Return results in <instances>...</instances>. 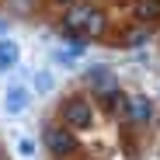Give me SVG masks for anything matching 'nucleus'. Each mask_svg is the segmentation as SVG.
I'll return each instance as SVG.
<instances>
[{
	"instance_id": "nucleus-5",
	"label": "nucleus",
	"mask_w": 160,
	"mask_h": 160,
	"mask_svg": "<svg viewBox=\"0 0 160 160\" xmlns=\"http://www.w3.org/2000/svg\"><path fill=\"white\" fill-rule=\"evenodd\" d=\"M84 80H87V87H94L98 94H104V91L118 87V84H115V73H112V66H104V63L87 66V70H84Z\"/></svg>"
},
{
	"instance_id": "nucleus-4",
	"label": "nucleus",
	"mask_w": 160,
	"mask_h": 160,
	"mask_svg": "<svg viewBox=\"0 0 160 160\" xmlns=\"http://www.w3.org/2000/svg\"><path fill=\"white\" fill-rule=\"evenodd\" d=\"M91 14H94V7H84V4L66 7V14H63V32L73 35V38H80L84 28H87V18H91Z\"/></svg>"
},
{
	"instance_id": "nucleus-6",
	"label": "nucleus",
	"mask_w": 160,
	"mask_h": 160,
	"mask_svg": "<svg viewBox=\"0 0 160 160\" xmlns=\"http://www.w3.org/2000/svg\"><path fill=\"white\" fill-rule=\"evenodd\" d=\"M28 104H32V91L24 87V84H11V87L4 91V108H7L11 115H24Z\"/></svg>"
},
{
	"instance_id": "nucleus-17",
	"label": "nucleus",
	"mask_w": 160,
	"mask_h": 160,
	"mask_svg": "<svg viewBox=\"0 0 160 160\" xmlns=\"http://www.w3.org/2000/svg\"><path fill=\"white\" fill-rule=\"evenodd\" d=\"M0 32H4V21H0Z\"/></svg>"
},
{
	"instance_id": "nucleus-15",
	"label": "nucleus",
	"mask_w": 160,
	"mask_h": 160,
	"mask_svg": "<svg viewBox=\"0 0 160 160\" xmlns=\"http://www.w3.org/2000/svg\"><path fill=\"white\" fill-rule=\"evenodd\" d=\"M56 4H63V7H77L80 0H56Z\"/></svg>"
},
{
	"instance_id": "nucleus-11",
	"label": "nucleus",
	"mask_w": 160,
	"mask_h": 160,
	"mask_svg": "<svg viewBox=\"0 0 160 160\" xmlns=\"http://www.w3.org/2000/svg\"><path fill=\"white\" fill-rule=\"evenodd\" d=\"M87 52V38L80 35V38H73V45H63V49H56V59L59 63H73V59H80Z\"/></svg>"
},
{
	"instance_id": "nucleus-14",
	"label": "nucleus",
	"mask_w": 160,
	"mask_h": 160,
	"mask_svg": "<svg viewBox=\"0 0 160 160\" xmlns=\"http://www.w3.org/2000/svg\"><path fill=\"white\" fill-rule=\"evenodd\" d=\"M18 157H24V160L35 157V143H32L28 136H21V139H18Z\"/></svg>"
},
{
	"instance_id": "nucleus-10",
	"label": "nucleus",
	"mask_w": 160,
	"mask_h": 160,
	"mask_svg": "<svg viewBox=\"0 0 160 160\" xmlns=\"http://www.w3.org/2000/svg\"><path fill=\"white\" fill-rule=\"evenodd\" d=\"M153 38V28H146V24H136V28H129V32H122V49H139V45H146Z\"/></svg>"
},
{
	"instance_id": "nucleus-7",
	"label": "nucleus",
	"mask_w": 160,
	"mask_h": 160,
	"mask_svg": "<svg viewBox=\"0 0 160 160\" xmlns=\"http://www.w3.org/2000/svg\"><path fill=\"white\" fill-rule=\"evenodd\" d=\"M125 101H129V94L122 91V87H112V91H104V94H98V104H101V112L104 115H125Z\"/></svg>"
},
{
	"instance_id": "nucleus-13",
	"label": "nucleus",
	"mask_w": 160,
	"mask_h": 160,
	"mask_svg": "<svg viewBox=\"0 0 160 160\" xmlns=\"http://www.w3.org/2000/svg\"><path fill=\"white\" fill-rule=\"evenodd\" d=\"M104 28H108V21H104V14H101V11H94V14L87 18V28H84V38H91V35H104Z\"/></svg>"
},
{
	"instance_id": "nucleus-16",
	"label": "nucleus",
	"mask_w": 160,
	"mask_h": 160,
	"mask_svg": "<svg viewBox=\"0 0 160 160\" xmlns=\"http://www.w3.org/2000/svg\"><path fill=\"white\" fill-rule=\"evenodd\" d=\"M0 160H7V153H4V146H0Z\"/></svg>"
},
{
	"instance_id": "nucleus-2",
	"label": "nucleus",
	"mask_w": 160,
	"mask_h": 160,
	"mask_svg": "<svg viewBox=\"0 0 160 160\" xmlns=\"http://www.w3.org/2000/svg\"><path fill=\"white\" fill-rule=\"evenodd\" d=\"M59 118H63V125H70L73 132H91V129H94V104H91L84 94H70V98L59 104Z\"/></svg>"
},
{
	"instance_id": "nucleus-3",
	"label": "nucleus",
	"mask_w": 160,
	"mask_h": 160,
	"mask_svg": "<svg viewBox=\"0 0 160 160\" xmlns=\"http://www.w3.org/2000/svg\"><path fill=\"white\" fill-rule=\"evenodd\" d=\"M150 122H153V101L146 94H129V101H125V125L143 129Z\"/></svg>"
},
{
	"instance_id": "nucleus-9",
	"label": "nucleus",
	"mask_w": 160,
	"mask_h": 160,
	"mask_svg": "<svg viewBox=\"0 0 160 160\" xmlns=\"http://www.w3.org/2000/svg\"><path fill=\"white\" fill-rule=\"evenodd\" d=\"M18 59H21V45L4 35V38H0V73H11L18 66Z\"/></svg>"
},
{
	"instance_id": "nucleus-8",
	"label": "nucleus",
	"mask_w": 160,
	"mask_h": 160,
	"mask_svg": "<svg viewBox=\"0 0 160 160\" xmlns=\"http://www.w3.org/2000/svg\"><path fill=\"white\" fill-rule=\"evenodd\" d=\"M132 18L139 24H146V28H153L160 21V0H136L132 4Z\"/></svg>"
},
{
	"instance_id": "nucleus-1",
	"label": "nucleus",
	"mask_w": 160,
	"mask_h": 160,
	"mask_svg": "<svg viewBox=\"0 0 160 160\" xmlns=\"http://www.w3.org/2000/svg\"><path fill=\"white\" fill-rule=\"evenodd\" d=\"M42 146L56 160H73L77 153V132L63 122H42Z\"/></svg>"
},
{
	"instance_id": "nucleus-12",
	"label": "nucleus",
	"mask_w": 160,
	"mask_h": 160,
	"mask_svg": "<svg viewBox=\"0 0 160 160\" xmlns=\"http://www.w3.org/2000/svg\"><path fill=\"white\" fill-rule=\"evenodd\" d=\"M32 87H35L38 94H52V91H56V77H52L49 70H35V77H32Z\"/></svg>"
}]
</instances>
